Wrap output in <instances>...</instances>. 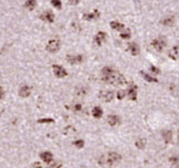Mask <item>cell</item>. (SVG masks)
I'll return each mask as SVG.
<instances>
[{
    "instance_id": "cell-36",
    "label": "cell",
    "mask_w": 179,
    "mask_h": 168,
    "mask_svg": "<svg viewBox=\"0 0 179 168\" xmlns=\"http://www.w3.org/2000/svg\"><path fill=\"white\" fill-rule=\"evenodd\" d=\"M68 2H69V5L76 6V5H78L79 4V0H68Z\"/></svg>"
},
{
    "instance_id": "cell-1",
    "label": "cell",
    "mask_w": 179,
    "mask_h": 168,
    "mask_svg": "<svg viewBox=\"0 0 179 168\" xmlns=\"http://www.w3.org/2000/svg\"><path fill=\"white\" fill-rule=\"evenodd\" d=\"M101 80L107 85L115 87L127 85V79L125 78L124 75L111 67H104L101 69Z\"/></svg>"
},
{
    "instance_id": "cell-20",
    "label": "cell",
    "mask_w": 179,
    "mask_h": 168,
    "mask_svg": "<svg viewBox=\"0 0 179 168\" xmlns=\"http://www.w3.org/2000/svg\"><path fill=\"white\" fill-rule=\"evenodd\" d=\"M161 136H162L166 144H169L170 141L172 140V132L171 130H164L161 132Z\"/></svg>"
},
{
    "instance_id": "cell-11",
    "label": "cell",
    "mask_w": 179,
    "mask_h": 168,
    "mask_svg": "<svg viewBox=\"0 0 179 168\" xmlns=\"http://www.w3.org/2000/svg\"><path fill=\"white\" fill-rule=\"evenodd\" d=\"M99 17H100V12H99V10H98V9H95L92 12H90V14H85L83 16V18L85 19V20H87V21L97 20Z\"/></svg>"
},
{
    "instance_id": "cell-17",
    "label": "cell",
    "mask_w": 179,
    "mask_h": 168,
    "mask_svg": "<svg viewBox=\"0 0 179 168\" xmlns=\"http://www.w3.org/2000/svg\"><path fill=\"white\" fill-rule=\"evenodd\" d=\"M170 58L172 60H177L179 58V45H176L174 46L171 49H170L169 54H168Z\"/></svg>"
},
{
    "instance_id": "cell-26",
    "label": "cell",
    "mask_w": 179,
    "mask_h": 168,
    "mask_svg": "<svg viewBox=\"0 0 179 168\" xmlns=\"http://www.w3.org/2000/svg\"><path fill=\"white\" fill-rule=\"evenodd\" d=\"M36 5H37V1H36V0H27L26 4H25V7L28 8L29 10H32V9H35Z\"/></svg>"
},
{
    "instance_id": "cell-38",
    "label": "cell",
    "mask_w": 179,
    "mask_h": 168,
    "mask_svg": "<svg viewBox=\"0 0 179 168\" xmlns=\"http://www.w3.org/2000/svg\"><path fill=\"white\" fill-rule=\"evenodd\" d=\"M2 51H4V49H1V48H0V54H2Z\"/></svg>"
},
{
    "instance_id": "cell-34",
    "label": "cell",
    "mask_w": 179,
    "mask_h": 168,
    "mask_svg": "<svg viewBox=\"0 0 179 168\" xmlns=\"http://www.w3.org/2000/svg\"><path fill=\"white\" fill-rule=\"evenodd\" d=\"M150 71L154 73H156V75H159V73H160V70L157 68L156 66H152V65L150 66Z\"/></svg>"
},
{
    "instance_id": "cell-35",
    "label": "cell",
    "mask_w": 179,
    "mask_h": 168,
    "mask_svg": "<svg viewBox=\"0 0 179 168\" xmlns=\"http://www.w3.org/2000/svg\"><path fill=\"white\" fill-rule=\"evenodd\" d=\"M30 168H42V166H41V164H40V163H38V161H35V163L31 164Z\"/></svg>"
},
{
    "instance_id": "cell-16",
    "label": "cell",
    "mask_w": 179,
    "mask_h": 168,
    "mask_svg": "<svg viewBox=\"0 0 179 168\" xmlns=\"http://www.w3.org/2000/svg\"><path fill=\"white\" fill-rule=\"evenodd\" d=\"M160 23L162 26H166V27H171L175 25V17L174 16H167L164 19H161Z\"/></svg>"
},
{
    "instance_id": "cell-25",
    "label": "cell",
    "mask_w": 179,
    "mask_h": 168,
    "mask_svg": "<svg viewBox=\"0 0 179 168\" xmlns=\"http://www.w3.org/2000/svg\"><path fill=\"white\" fill-rule=\"evenodd\" d=\"M169 163L176 168H179V157L178 156H171L169 157Z\"/></svg>"
},
{
    "instance_id": "cell-27",
    "label": "cell",
    "mask_w": 179,
    "mask_h": 168,
    "mask_svg": "<svg viewBox=\"0 0 179 168\" xmlns=\"http://www.w3.org/2000/svg\"><path fill=\"white\" fill-rule=\"evenodd\" d=\"M72 145H74L77 149H81V148H83V146H85V141H83V139H77V140H75L74 143H72Z\"/></svg>"
},
{
    "instance_id": "cell-22",
    "label": "cell",
    "mask_w": 179,
    "mask_h": 168,
    "mask_svg": "<svg viewBox=\"0 0 179 168\" xmlns=\"http://www.w3.org/2000/svg\"><path fill=\"white\" fill-rule=\"evenodd\" d=\"M140 75L142 76V78L146 80V81L148 82H155V84H157L158 82V79H156V78L151 77V76H149L148 73H146L145 71H140Z\"/></svg>"
},
{
    "instance_id": "cell-37",
    "label": "cell",
    "mask_w": 179,
    "mask_h": 168,
    "mask_svg": "<svg viewBox=\"0 0 179 168\" xmlns=\"http://www.w3.org/2000/svg\"><path fill=\"white\" fill-rule=\"evenodd\" d=\"M4 96H5V90H4V88L0 86V100L4 98Z\"/></svg>"
},
{
    "instance_id": "cell-5",
    "label": "cell",
    "mask_w": 179,
    "mask_h": 168,
    "mask_svg": "<svg viewBox=\"0 0 179 168\" xmlns=\"http://www.w3.org/2000/svg\"><path fill=\"white\" fill-rule=\"evenodd\" d=\"M60 49V41L58 39H51L46 46V50L48 52L55 54L57 51H59Z\"/></svg>"
},
{
    "instance_id": "cell-12",
    "label": "cell",
    "mask_w": 179,
    "mask_h": 168,
    "mask_svg": "<svg viewBox=\"0 0 179 168\" xmlns=\"http://www.w3.org/2000/svg\"><path fill=\"white\" fill-rule=\"evenodd\" d=\"M127 50L133 56H138L139 52H140V48H139L138 44H136V42H129L128 46H127Z\"/></svg>"
},
{
    "instance_id": "cell-19",
    "label": "cell",
    "mask_w": 179,
    "mask_h": 168,
    "mask_svg": "<svg viewBox=\"0 0 179 168\" xmlns=\"http://www.w3.org/2000/svg\"><path fill=\"white\" fill-rule=\"evenodd\" d=\"M75 94L78 96V97H85V96L88 94V88L85 86H78L76 87V90H75Z\"/></svg>"
},
{
    "instance_id": "cell-39",
    "label": "cell",
    "mask_w": 179,
    "mask_h": 168,
    "mask_svg": "<svg viewBox=\"0 0 179 168\" xmlns=\"http://www.w3.org/2000/svg\"><path fill=\"white\" fill-rule=\"evenodd\" d=\"M178 143H179V132H178Z\"/></svg>"
},
{
    "instance_id": "cell-18",
    "label": "cell",
    "mask_w": 179,
    "mask_h": 168,
    "mask_svg": "<svg viewBox=\"0 0 179 168\" xmlns=\"http://www.w3.org/2000/svg\"><path fill=\"white\" fill-rule=\"evenodd\" d=\"M107 121L108 124L110 125V126H116V125H119L120 124V118L117 116V115H109L108 117H107Z\"/></svg>"
},
{
    "instance_id": "cell-24",
    "label": "cell",
    "mask_w": 179,
    "mask_h": 168,
    "mask_svg": "<svg viewBox=\"0 0 179 168\" xmlns=\"http://www.w3.org/2000/svg\"><path fill=\"white\" fill-rule=\"evenodd\" d=\"M131 37V31H130V29H125L124 31H121V33H120V38L121 39H125V40H128L129 38Z\"/></svg>"
},
{
    "instance_id": "cell-6",
    "label": "cell",
    "mask_w": 179,
    "mask_h": 168,
    "mask_svg": "<svg viewBox=\"0 0 179 168\" xmlns=\"http://www.w3.org/2000/svg\"><path fill=\"white\" fill-rule=\"evenodd\" d=\"M66 60H67L70 65L81 64L83 61V55H68V56L66 57Z\"/></svg>"
},
{
    "instance_id": "cell-7",
    "label": "cell",
    "mask_w": 179,
    "mask_h": 168,
    "mask_svg": "<svg viewBox=\"0 0 179 168\" xmlns=\"http://www.w3.org/2000/svg\"><path fill=\"white\" fill-rule=\"evenodd\" d=\"M52 69H54V73L57 78H64L68 75L66 69L64 67H61L60 65H52Z\"/></svg>"
},
{
    "instance_id": "cell-28",
    "label": "cell",
    "mask_w": 179,
    "mask_h": 168,
    "mask_svg": "<svg viewBox=\"0 0 179 168\" xmlns=\"http://www.w3.org/2000/svg\"><path fill=\"white\" fill-rule=\"evenodd\" d=\"M127 96V90H118L117 91V94H116V98L117 99H119V100H122Z\"/></svg>"
},
{
    "instance_id": "cell-15",
    "label": "cell",
    "mask_w": 179,
    "mask_h": 168,
    "mask_svg": "<svg viewBox=\"0 0 179 168\" xmlns=\"http://www.w3.org/2000/svg\"><path fill=\"white\" fill-rule=\"evenodd\" d=\"M91 115L93 118L100 119L102 117V115H104V110H102V108H101L100 106H95L91 110Z\"/></svg>"
},
{
    "instance_id": "cell-4",
    "label": "cell",
    "mask_w": 179,
    "mask_h": 168,
    "mask_svg": "<svg viewBox=\"0 0 179 168\" xmlns=\"http://www.w3.org/2000/svg\"><path fill=\"white\" fill-rule=\"evenodd\" d=\"M98 98L105 103H110L115 98V92L112 90H101L98 94Z\"/></svg>"
},
{
    "instance_id": "cell-2",
    "label": "cell",
    "mask_w": 179,
    "mask_h": 168,
    "mask_svg": "<svg viewBox=\"0 0 179 168\" xmlns=\"http://www.w3.org/2000/svg\"><path fill=\"white\" fill-rule=\"evenodd\" d=\"M121 159H122V157L120 154L116 153V151H110L107 155L101 156L100 158L98 159V164L104 168H111L116 166L117 164H119Z\"/></svg>"
},
{
    "instance_id": "cell-21",
    "label": "cell",
    "mask_w": 179,
    "mask_h": 168,
    "mask_svg": "<svg viewBox=\"0 0 179 168\" xmlns=\"http://www.w3.org/2000/svg\"><path fill=\"white\" fill-rule=\"evenodd\" d=\"M110 27L114 29V30H117V31H121L125 29V26L121 23H118V21H111L110 23Z\"/></svg>"
},
{
    "instance_id": "cell-32",
    "label": "cell",
    "mask_w": 179,
    "mask_h": 168,
    "mask_svg": "<svg viewBox=\"0 0 179 168\" xmlns=\"http://www.w3.org/2000/svg\"><path fill=\"white\" fill-rule=\"evenodd\" d=\"M38 124H52L55 123V119L52 118H41L37 120Z\"/></svg>"
},
{
    "instance_id": "cell-8",
    "label": "cell",
    "mask_w": 179,
    "mask_h": 168,
    "mask_svg": "<svg viewBox=\"0 0 179 168\" xmlns=\"http://www.w3.org/2000/svg\"><path fill=\"white\" fill-rule=\"evenodd\" d=\"M137 88L138 87L135 85V84H130L127 89V96L129 97V99L133 100V101H136L137 100Z\"/></svg>"
},
{
    "instance_id": "cell-10",
    "label": "cell",
    "mask_w": 179,
    "mask_h": 168,
    "mask_svg": "<svg viewBox=\"0 0 179 168\" xmlns=\"http://www.w3.org/2000/svg\"><path fill=\"white\" fill-rule=\"evenodd\" d=\"M106 40H107V33L104 31L98 32L96 36H95V39H93V41H95V44H96L97 46H101Z\"/></svg>"
},
{
    "instance_id": "cell-29",
    "label": "cell",
    "mask_w": 179,
    "mask_h": 168,
    "mask_svg": "<svg viewBox=\"0 0 179 168\" xmlns=\"http://www.w3.org/2000/svg\"><path fill=\"white\" fill-rule=\"evenodd\" d=\"M169 90H170V92L175 96V97H178L179 96V88L178 87H176L175 85H170Z\"/></svg>"
},
{
    "instance_id": "cell-33",
    "label": "cell",
    "mask_w": 179,
    "mask_h": 168,
    "mask_svg": "<svg viewBox=\"0 0 179 168\" xmlns=\"http://www.w3.org/2000/svg\"><path fill=\"white\" fill-rule=\"evenodd\" d=\"M51 5L57 9H61V1L60 0H51Z\"/></svg>"
},
{
    "instance_id": "cell-14",
    "label": "cell",
    "mask_w": 179,
    "mask_h": 168,
    "mask_svg": "<svg viewBox=\"0 0 179 168\" xmlns=\"http://www.w3.org/2000/svg\"><path fill=\"white\" fill-rule=\"evenodd\" d=\"M30 94H31V87L27 86V85L20 87V89H19V96H20V97L28 98V97L30 96Z\"/></svg>"
},
{
    "instance_id": "cell-3",
    "label": "cell",
    "mask_w": 179,
    "mask_h": 168,
    "mask_svg": "<svg viewBox=\"0 0 179 168\" xmlns=\"http://www.w3.org/2000/svg\"><path fill=\"white\" fill-rule=\"evenodd\" d=\"M151 46L157 50V51H162V50L166 48L167 46V41H166V38L165 37H158L156 39H154L151 41Z\"/></svg>"
},
{
    "instance_id": "cell-31",
    "label": "cell",
    "mask_w": 179,
    "mask_h": 168,
    "mask_svg": "<svg viewBox=\"0 0 179 168\" xmlns=\"http://www.w3.org/2000/svg\"><path fill=\"white\" fill-rule=\"evenodd\" d=\"M71 110H72L74 113H80V111L83 110V105H81V104H75V105H72V107H71Z\"/></svg>"
},
{
    "instance_id": "cell-13",
    "label": "cell",
    "mask_w": 179,
    "mask_h": 168,
    "mask_svg": "<svg viewBox=\"0 0 179 168\" xmlns=\"http://www.w3.org/2000/svg\"><path fill=\"white\" fill-rule=\"evenodd\" d=\"M40 19L43 20V21H46V23H54V20H55V16L54 14L49 11V10H47L45 12H42L40 15Z\"/></svg>"
},
{
    "instance_id": "cell-9",
    "label": "cell",
    "mask_w": 179,
    "mask_h": 168,
    "mask_svg": "<svg viewBox=\"0 0 179 168\" xmlns=\"http://www.w3.org/2000/svg\"><path fill=\"white\" fill-rule=\"evenodd\" d=\"M39 157H40V159H41L43 163H46L47 165H49V164L52 163V161L55 160V159H54V155H52V153H51V151H48V150L40 153Z\"/></svg>"
},
{
    "instance_id": "cell-23",
    "label": "cell",
    "mask_w": 179,
    "mask_h": 168,
    "mask_svg": "<svg viewBox=\"0 0 179 168\" xmlns=\"http://www.w3.org/2000/svg\"><path fill=\"white\" fill-rule=\"evenodd\" d=\"M135 146L140 150L145 149V147H146V139H142V138L137 139V140L135 141Z\"/></svg>"
},
{
    "instance_id": "cell-30",
    "label": "cell",
    "mask_w": 179,
    "mask_h": 168,
    "mask_svg": "<svg viewBox=\"0 0 179 168\" xmlns=\"http://www.w3.org/2000/svg\"><path fill=\"white\" fill-rule=\"evenodd\" d=\"M61 166H62V163L59 161V160H54L52 163H50L48 165L49 168H61Z\"/></svg>"
}]
</instances>
